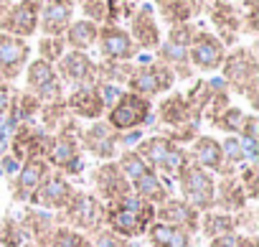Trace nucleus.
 Returning a JSON list of instances; mask_svg holds the SVG:
<instances>
[{
	"instance_id": "1",
	"label": "nucleus",
	"mask_w": 259,
	"mask_h": 247,
	"mask_svg": "<svg viewBox=\"0 0 259 247\" xmlns=\"http://www.w3.org/2000/svg\"><path fill=\"white\" fill-rule=\"evenodd\" d=\"M219 72L229 92L244 97L251 110L259 107V59H256L254 44L229 49Z\"/></svg>"
},
{
	"instance_id": "2",
	"label": "nucleus",
	"mask_w": 259,
	"mask_h": 247,
	"mask_svg": "<svg viewBox=\"0 0 259 247\" xmlns=\"http://www.w3.org/2000/svg\"><path fill=\"white\" fill-rule=\"evenodd\" d=\"M153 117L160 125V135L170 138L178 146H191V140L196 135H201V120L193 115L188 99L183 92H168L163 94V99L158 102V107H153Z\"/></svg>"
},
{
	"instance_id": "3",
	"label": "nucleus",
	"mask_w": 259,
	"mask_h": 247,
	"mask_svg": "<svg viewBox=\"0 0 259 247\" xmlns=\"http://www.w3.org/2000/svg\"><path fill=\"white\" fill-rule=\"evenodd\" d=\"M79 135H81V122L76 117H69L56 133H51L49 148L44 156L46 163L51 166V171H56L66 179H76L84 173L87 163H84V151H81Z\"/></svg>"
},
{
	"instance_id": "4",
	"label": "nucleus",
	"mask_w": 259,
	"mask_h": 247,
	"mask_svg": "<svg viewBox=\"0 0 259 247\" xmlns=\"http://www.w3.org/2000/svg\"><path fill=\"white\" fill-rule=\"evenodd\" d=\"M153 222H155V204L135 194L127 199H119V201H112V204H104V227L119 237L140 239L145 237Z\"/></svg>"
},
{
	"instance_id": "5",
	"label": "nucleus",
	"mask_w": 259,
	"mask_h": 247,
	"mask_svg": "<svg viewBox=\"0 0 259 247\" xmlns=\"http://www.w3.org/2000/svg\"><path fill=\"white\" fill-rule=\"evenodd\" d=\"M117 163L119 168L124 171L130 186H133V194L150 201V204H163L168 196H173V181L163 179L155 168H150L138 153L135 148H124L119 156H117Z\"/></svg>"
},
{
	"instance_id": "6",
	"label": "nucleus",
	"mask_w": 259,
	"mask_h": 247,
	"mask_svg": "<svg viewBox=\"0 0 259 247\" xmlns=\"http://www.w3.org/2000/svg\"><path fill=\"white\" fill-rule=\"evenodd\" d=\"M153 107H155L153 99L122 89L109 102V107H107V112H104L102 120L107 122L112 130H117L122 135L124 133H140L145 125H150V122H153Z\"/></svg>"
},
{
	"instance_id": "7",
	"label": "nucleus",
	"mask_w": 259,
	"mask_h": 247,
	"mask_svg": "<svg viewBox=\"0 0 259 247\" xmlns=\"http://www.w3.org/2000/svg\"><path fill=\"white\" fill-rule=\"evenodd\" d=\"M135 153H138L150 168H155L163 179H168V181H173L176 173L191 161L186 146H178V143H173L170 138H165V135H160V133L138 140Z\"/></svg>"
},
{
	"instance_id": "8",
	"label": "nucleus",
	"mask_w": 259,
	"mask_h": 247,
	"mask_svg": "<svg viewBox=\"0 0 259 247\" xmlns=\"http://www.w3.org/2000/svg\"><path fill=\"white\" fill-rule=\"evenodd\" d=\"M56 217V224H64V227H71L76 232H84V234H94L104 227V204L87 189H76L74 196L69 199V204L54 214Z\"/></svg>"
},
{
	"instance_id": "9",
	"label": "nucleus",
	"mask_w": 259,
	"mask_h": 247,
	"mask_svg": "<svg viewBox=\"0 0 259 247\" xmlns=\"http://www.w3.org/2000/svg\"><path fill=\"white\" fill-rule=\"evenodd\" d=\"M176 82H178L176 74L163 61H158L155 56H143L140 61H135L133 74H130L124 89L135 92L140 97H148V99H155V97L173 92Z\"/></svg>"
},
{
	"instance_id": "10",
	"label": "nucleus",
	"mask_w": 259,
	"mask_h": 247,
	"mask_svg": "<svg viewBox=\"0 0 259 247\" xmlns=\"http://www.w3.org/2000/svg\"><path fill=\"white\" fill-rule=\"evenodd\" d=\"M196 31V23H181V26H170L168 28V36H163L160 46L155 49V59L163 61L178 82H188L193 79V66L188 61V44H191V36Z\"/></svg>"
},
{
	"instance_id": "11",
	"label": "nucleus",
	"mask_w": 259,
	"mask_h": 247,
	"mask_svg": "<svg viewBox=\"0 0 259 247\" xmlns=\"http://www.w3.org/2000/svg\"><path fill=\"white\" fill-rule=\"evenodd\" d=\"M176 186L183 201H188L196 211H208L213 209V189H216V176L201 168L198 163L188 161L178 173H176Z\"/></svg>"
},
{
	"instance_id": "12",
	"label": "nucleus",
	"mask_w": 259,
	"mask_h": 247,
	"mask_svg": "<svg viewBox=\"0 0 259 247\" xmlns=\"http://www.w3.org/2000/svg\"><path fill=\"white\" fill-rule=\"evenodd\" d=\"M226 46L213 36L211 28L196 23V31L191 36V44H188V61L193 66V72L198 74H213L221 69L224 59H226Z\"/></svg>"
},
{
	"instance_id": "13",
	"label": "nucleus",
	"mask_w": 259,
	"mask_h": 247,
	"mask_svg": "<svg viewBox=\"0 0 259 247\" xmlns=\"http://www.w3.org/2000/svg\"><path fill=\"white\" fill-rule=\"evenodd\" d=\"M89 184H92V194L102 201V204H112L119 199L133 196V186H130L124 171L119 168L117 161H102L92 168L89 173Z\"/></svg>"
},
{
	"instance_id": "14",
	"label": "nucleus",
	"mask_w": 259,
	"mask_h": 247,
	"mask_svg": "<svg viewBox=\"0 0 259 247\" xmlns=\"http://www.w3.org/2000/svg\"><path fill=\"white\" fill-rule=\"evenodd\" d=\"M23 74H26V92L33 94L41 104L56 102V99H64L66 97V87L61 84L54 64L41 61V59H31L26 64Z\"/></svg>"
},
{
	"instance_id": "15",
	"label": "nucleus",
	"mask_w": 259,
	"mask_h": 247,
	"mask_svg": "<svg viewBox=\"0 0 259 247\" xmlns=\"http://www.w3.org/2000/svg\"><path fill=\"white\" fill-rule=\"evenodd\" d=\"M203 16H208L213 36L226 49L239 44V36H241V11H239V3H234V0H208Z\"/></svg>"
},
{
	"instance_id": "16",
	"label": "nucleus",
	"mask_w": 259,
	"mask_h": 247,
	"mask_svg": "<svg viewBox=\"0 0 259 247\" xmlns=\"http://www.w3.org/2000/svg\"><path fill=\"white\" fill-rule=\"evenodd\" d=\"M74 191H76V186H74V181H71V179H66V176H61V173L51 171V173L38 184V189L28 196V201H26V204H31V206H36V209H44V211L56 214V211H61V209L69 204V199L74 196Z\"/></svg>"
},
{
	"instance_id": "17",
	"label": "nucleus",
	"mask_w": 259,
	"mask_h": 247,
	"mask_svg": "<svg viewBox=\"0 0 259 247\" xmlns=\"http://www.w3.org/2000/svg\"><path fill=\"white\" fill-rule=\"evenodd\" d=\"M38 16H41V0H18L0 18V33L28 41L31 36L38 33Z\"/></svg>"
},
{
	"instance_id": "18",
	"label": "nucleus",
	"mask_w": 259,
	"mask_h": 247,
	"mask_svg": "<svg viewBox=\"0 0 259 247\" xmlns=\"http://www.w3.org/2000/svg\"><path fill=\"white\" fill-rule=\"evenodd\" d=\"M127 33L130 39L135 41L138 51H155L163 41V28H160V21L153 11V3H140L135 8V13L130 16L127 21Z\"/></svg>"
},
{
	"instance_id": "19",
	"label": "nucleus",
	"mask_w": 259,
	"mask_h": 247,
	"mask_svg": "<svg viewBox=\"0 0 259 247\" xmlns=\"http://www.w3.org/2000/svg\"><path fill=\"white\" fill-rule=\"evenodd\" d=\"M51 133H46L38 122H18L13 125L11 138V158L16 163H23L28 158H44L49 148Z\"/></svg>"
},
{
	"instance_id": "20",
	"label": "nucleus",
	"mask_w": 259,
	"mask_h": 247,
	"mask_svg": "<svg viewBox=\"0 0 259 247\" xmlns=\"http://www.w3.org/2000/svg\"><path fill=\"white\" fill-rule=\"evenodd\" d=\"M59 79L64 87L76 89V87H89V84H99L97 79V61L84 54V51H69L54 64Z\"/></svg>"
},
{
	"instance_id": "21",
	"label": "nucleus",
	"mask_w": 259,
	"mask_h": 247,
	"mask_svg": "<svg viewBox=\"0 0 259 247\" xmlns=\"http://www.w3.org/2000/svg\"><path fill=\"white\" fill-rule=\"evenodd\" d=\"M66 110L76 120H102L107 112V87L104 84H89V87H76L66 97Z\"/></svg>"
},
{
	"instance_id": "22",
	"label": "nucleus",
	"mask_w": 259,
	"mask_h": 247,
	"mask_svg": "<svg viewBox=\"0 0 259 247\" xmlns=\"http://www.w3.org/2000/svg\"><path fill=\"white\" fill-rule=\"evenodd\" d=\"M79 143H81V151L94 156L97 161H117V146L122 140H119V133L112 130L104 120H94L92 125L81 128Z\"/></svg>"
},
{
	"instance_id": "23",
	"label": "nucleus",
	"mask_w": 259,
	"mask_h": 247,
	"mask_svg": "<svg viewBox=\"0 0 259 247\" xmlns=\"http://www.w3.org/2000/svg\"><path fill=\"white\" fill-rule=\"evenodd\" d=\"M186 151H188V158L193 163H198L201 168H206L216 179H224V176H234L236 173V168H231L226 163L224 151H221V143L213 135H196L191 140V146H186Z\"/></svg>"
},
{
	"instance_id": "24",
	"label": "nucleus",
	"mask_w": 259,
	"mask_h": 247,
	"mask_svg": "<svg viewBox=\"0 0 259 247\" xmlns=\"http://www.w3.org/2000/svg\"><path fill=\"white\" fill-rule=\"evenodd\" d=\"M97 49L99 56L107 61H138L140 56L135 41L130 39L124 26H99Z\"/></svg>"
},
{
	"instance_id": "25",
	"label": "nucleus",
	"mask_w": 259,
	"mask_h": 247,
	"mask_svg": "<svg viewBox=\"0 0 259 247\" xmlns=\"http://www.w3.org/2000/svg\"><path fill=\"white\" fill-rule=\"evenodd\" d=\"M28 61H31L28 41L8 36V33H0V74H3V82L13 84L23 74Z\"/></svg>"
},
{
	"instance_id": "26",
	"label": "nucleus",
	"mask_w": 259,
	"mask_h": 247,
	"mask_svg": "<svg viewBox=\"0 0 259 247\" xmlns=\"http://www.w3.org/2000/svg\"><path fill=\"white\" fill-rule=\"evenodd\" d=\"M76 13L74 0H41L38 33L41 36H64Z\"/></svg>"
},
{
	"instance_id": "27",
	"label": "nucleus",
	"mask_w": 259,
	"mask_h": 247,
	"mask_svg": "<svg viewBox=\"0 0 259 247\" xmlns=\"http://www.w3.org/2000/svg\"><path fill=\"white\" fill-rule=\"evenodd\" d=\"M208 0H153V11L158 21L168 26H181V23H196L206 13Z\"/></svg>"
},
{
	"instance_id": "28",
	"label": "nucleus",
	"mask_w": 259,
	"mask_h": 247,
	"mask_svg": "<svg viewBox=\"0 0 259 247\" xmlns=\"http://www.w3.org/2000/svg\"><path fill=\"white\" fill-rule=\"evenodd\" d=\"M51 173V166L46 163V158H28L18 166V173H13L11 179V196L13 201H28V196L38 189V184Z\"/></svg>"
},
{
	"instance_id": "29",
	"label": "nucleus",
	"mask_w": 259,
	"mask_h": 247,
	"mask_svg": "<svg viewBox=\"0 0 259 247\" xmlns=\"http://www.w3.org/2000/svg\"><path fill=\"white\" fill-rule=\"evenodd\" d=\"M198 219H201V211H196L181 196H168L163 204L155 206V222H163V224H170V227H181V229L191 232L193 237L198 234Z\"/></svg>"
},
{
	"instance_id": "30",
	"label": "nucleus",
	"mask_w": 259,
	"mask_h": 247,
	"mask_svg": "<svg viewBox=\"0 0 259 247\" xmlns=\"http://www.w3.org/2000/svg\"><path fill=\"white\" fill-rule=\"evenodd\" d=\"M18 224L23 229L26 242H33V244L46 247L51 232L56 229V217L51 211H44V209H36V206L26 204L21 209V214H18Z\"/></svg>"
},
{
	"instance_id": "31",
	"label": "nucleus",
	"mask_w": 259,
	"mask_h": 247,
	"mask_svg": "<svg viewBox=\"0 0 259 247\" xmlns=\"http://www.w3.org/2000/svg\"><path fill=\"white\" fill-rule=\"evenodd\" d=\"M244 206H249V199L236 179L234 176H224V179H216V189H213V209L219 211H226V214H234V211H241Z\"/></svg>"
},
{
	"instance_id": "32",
	"label": "nucleus",
	"mask_w": 259,
	"mask_h": 247,
	"mask_svg": "<svg viewBox=\"0 0 259 247\" xmlns=\"http://www.w3.org/2000/svg\"><path fill=\"white\" fill-rule=\"evenodd\" d=\"M145 239L150 247H193V234L181 229V227H170L163 222H153L145 232Z\"/></svg>"
},
{
	"instance_id": "33",
	"label": "nucleus",
	"mask_w": 259,
	"mask_h": 247,
	"mask_svg": "<svg viewBox=\"0 0 259 247\" xmlns=\"http://www.w3.org/2000/svg\"><path fill=\"white\" fill-rule=\"evenodd\" d=\"M97 36H99V26L87 21V18H74L71 26L64 33V44L69 51H84L89 54L97 46Z\"/></svg>"
},
{
	"instance_id": "34",
	"label": "nucleus",
	"mask_w": 259,
	"mask_h": 247,
	"mask_svg": "<svg viewBox=\"0 0 259 247\" xmlns=\"http://www.w3.org/2000/svg\"><path fill=\"white\" fill-rule=\"evenodd\" d=\"M234 232H236L234 214H226V211H219V209H208L198 219V234H203L206 239H216V237L234 234Z\"/></svg>"
},
{
	"instance_id": "35",
	"label": "nucleus",
	"mask_w": 259,
	"mask_h": 247,
	"mask_svg": "<svg viewBox=\"0 0 259 247\" xmlns=\"http://www.w3.org/2000/svg\"><path fill=\"white\" fill-rule=\"evenodd\" d=\"M135 61H107L99 59L97 61V79L99 84H109V87H124L130 74H133Z\"/></svg>"
},
{
	"instance_id": "36",
	"label": "nucleus",
	"mask_w": 259,
	"mask_h": 247,
	"mask_svg": "<svg viewBox=\"0 0 259 247\" xmlns=\"http://www.w3.org/2000/svg\"><path fill=\"white\" fill-rule=\"evenodd\" d=\"M69 110H66V102L64 99H56V102H46L41 104V112H38V125L46 130V133H56L64 122L69 120Z\"/></svg>"
},
{
	"instance_id": "37",
	"label": "nucleus",
	"mask_w": 259,
	"mask_h": 247,
	"mask_svg": "<svg viewBox=\"0 0 259 247\" xmlns=\"http://www.w3.org/2000/svg\"><path fill=\"white\" fill-rule=\"evenodd\" d=\"M244 117H246V112H244L241 107H236V104H229L224 112H219V115H216V117L208 122V125H211L213 130L224 133V135H239Z\"/></svg>"
},
{
	"instance_id": "38",
	"label": "nucleus",
	"mask_w": 259,
	"mask_h": 247,
	"mask_svg": "<svg viewBox=\"0 0 259 247\" xmlns=\"http://www.w3.org/2000/svg\"><path fill=\"white\" fill-rule=\"evenodd\" d=\"M241 140V146L246 148V156L249 161H256L259 158V117L254 112H246L244 122H241V130L236 135Z\"/></svg>"
},
{
	"instance_id": "39",
	"label": "nucleus",
	"mask_w": 259,
	"mask_h": 247,
	"mask_svg": "<svg viewBox=\"0 0 259 247\" xmlns=\"http://www.w3.org/2000/svg\"><path fill=\"white\" fill-rule=\"evenodd\" d=\"M46 247H92V237L84 234V232H76L71 227L56 224V229L51 232Z\"/></svg>"
},
{
	"instance_id": "40",
	"label": "nucleus",
	"mask_w": 259,
	"mask_h": 247,
	"mask_svg": "<svg viewBox=\"0 0 259 247\" xmlns=\"http://www.w3.org/2000/svg\"><path fill=\"white\" fill-rule=\"evenodd\" d=\"M133 0H107V11H104V23L102 26H124L130 16L135 13Z\"/></svg>"
},
{
	"instance_id": "41",
	"label": "nucleus",
	"mask_w": 259,
	"mask_h": 247,
	"mask_svg": "<svg viewBox=\"0 0 259 247\" xmlns=\"http://www.w3.org/2000/svg\"><path fill=\"white\" fill-rule=\"evenodd\" d=\"M236 179L249 199V204L259 196V161H246L241 168H236Z\"/></svg>"
},
{
	"instance_id": "42",
	"label": "nucleus",
	"mask_w": 259,
	"mask_h": 247,
	"mask_svg": "<svg viewBox=\"0 0 259 247\" xmlns=\"http://www.w3.org/2000/svg\"><path fill=\"white\" fill-rule=\"evenodd\" d=\"M36 59L41 61H49V64H56L64 54H66V44H64V36H41L38 44H36Z\"/></svg>"
},
{
	"instance_id": "43",
	"label": "nucleus",
	"mask_w": 259,
	"mask_h": 247,
	"mask_svg": "<svg viewBox=\"0 0 259 247\" xmlns=\"http://www.w3.org/2000/svg\"><path fill=\"white\" fill-rule=\"evenodd\" d=\"M26 237H23V229L18 224V217L16 214H6L0 219V244L3 247H23Z\"/></svg>"
},
{
	"instance_id": "44",
	"label": "nucleus",
	"mask_w": 259,
	"mask_h": 247,
	"mask_svg": "<svg viewBox=\"0 0 259 247\" xmlns=\"http://www.w3.org/2000/svg\"><path fill=\"white\" fill-rule=\"evenodd\" d=\"M219 143H221L224 158H226V163H229L231 168H241V166L249 161L246 148L241 146V140H239L236 135H226V138H224V140H219Z\"/></svg>"
},
{
	"instance_id": "45",
	"label": "nucleus",
	"mask_w": 259,
	"mask_h": 247,
	"mask_svg": "<svg viewBox=\"0 0 259 247\" xmlns=\"http://www.w3.org/2000/svg\"><path fill=\"white\" fill-rule=\"evenodd\" d=\"M241 11V33L256 36L259 31V0H239Z\"/></svg>"
},
{
	"instance_id": "46",
	"label": "nucleus",
	"mask_w": 259,
	"mask_h": 247,
	"mask_svg": "<svg viewBox=\"0 0 259 247\" xmlns=\"http://www.w3.org/2000/svg\"><path fill=\"white\" fill-rule=\"evenodd\" d=\"M92 247H140V242L127 239V237H119V234L109 232L107 227H102L99 232L92 234Z\"/></svg>"
},
{
	"instance_id": "47",
	"label": "nucleus",
	"mask_w": 259,
	"mask_h": 247,
	"mask_svg": "<svg viewBox=\"0 0 259 247\" xmlns=\"http://www.w3.org/2000/svg\"><path fill=\"white\" fill-rule=\"evenodd\" d=\"M208 247H259V242H256V234L234 232V234H224V237L208 239Z\"/></svg>"
},
{
	"instance_id": "48",
	"label": "nucleus",
	"mask_w": 259,
	"mask_h": 247,
	"mask_svg": "<svg viewBox=\"0 0 259 247\" xmlns=\"http://www.w3.org/2000/svg\"><path fill=\"white\" fill-rule=\"evenodd\" d=\"M79 11H81V18L102 26L104 23V11H107V0H79Z\"/></svg>"
},
{
	"instance_id": "49",
	"label": "nucleus",
	"mask_w": 259,
	"mask_h": 247,
	"mask_svg": "<svg viewBox=\"0 0 259 247\" xmlns=\"http://www.w3.org/2000/svg\"><path fill=\"white\" fill-rule=\"evenodd\" d=\"M234 222H236V232L241 234H256V209L249 204L241 211H234Z\"/></svg>"
},
{
	"instance_id": "50",
	"label": "nucleus",
	"mask_w": 259,
	"mask_h": 247,
	"mask_svg": "<svg viewBox=\"0 0 259 247\" xmlns=\"http://www.w3.org/2000/svg\"><path fill=\"white\" fill-rule=\"evenodd\" d=\"M13 94H16L13 84H8V82H0V117H6V115L11 112Z\"/></svg>"
},
{
	"instance_id": "51",
	"label": "nucleus",
	"mask_w": 259,
	"mask_h": 247,
	"mask_svg": "<svg viewBox=\"0 0 259 247\" xmlns=\"http://www.w3.org/2000/svg\"><path fill=\"white\" fill-rule=\"evenodd\" d=\"M11 6H13V0H0V18H3V13H6Z\"/></svg>"
},
{
	"instance_id": "52",
	"label": "nucleus",
	"mask_w": 259,
	"mask_h": 247,
	"mask_svg": "<svg viewBox=\"0 0 259 247\" xmlns=\"http://www.w3.org/2000/svg\"><path fill=\"white\" fill-rule=\"evenodd\" d=\"M23 247H41V244H33V242H23Z\"/></svg>"
},
{
	"instance_id": "53",
	"label": "nucleus",
	"mask_w": 259,
	"mask_h": 247,
	"mask_svg": "<svg viewBox=\"0 0 259 247\" xmlns=\"http://www.w3.org/2000/svg\"><path fill=\"white\" fill-rule=\"evenodd\" d=\"M133 3H135V6H140V3H148V0H133Z\"/></svg>"
},
{
	"instance_id": "54",
	"label": "nucleus",
	"mask_w": 259,
	"mask_h": 247,
	"mask_svg": "<svg viewBox=\"0 0 259 247\" xmlns=\"http://www.w3.org/2000/svg\"><path fill=\"white\" fill-rule=\"evenodd\" d=\"M76 3H79V0H74V6H76Z\"/></svg>"
},
{
	"instance_id": "55",
	"label": "nucleus",
	"mask_w": 259,
	"mask_h": 247,
	"mask_svg": "<svg viewBox=\"0 0 259 247\" xmlns=\"http://www.w3.org/2000/svg\"><path fill=\"white\" fill-rule=\"evenodd\" d=\"M234 3H239V0H234Z\"/></svg>"
},
{
	"instance_id": "56",
	"label": "nucleus",
	"mask_w": 259,
	"mask_h": 247,
	"mask_svg": "<svg viewBox=\"0 0 259 247\" xmlns=\"http://www.w3.org/2000/svg\"><path fill=\"white\" fill-rule=\"evenodd\" d=\"M0 247H3V244H0Z\"/></svg>"
}]
</instances>
